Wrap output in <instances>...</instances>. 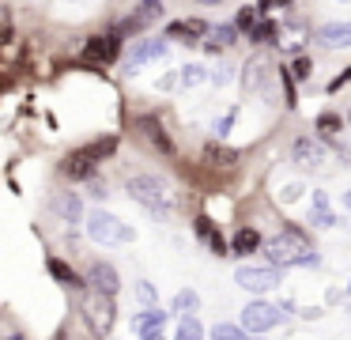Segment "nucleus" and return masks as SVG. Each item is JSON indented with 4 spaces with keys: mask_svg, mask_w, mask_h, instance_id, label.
I'll return each mask as SVG.
<instances>
[{
    "mask_svg": "<svg viewBox=\"0 0 351 340\" xmlns=\"http://www.w3.org/2000/svg\"><path fill=\"white\" fill-rule=\"evenodd\" d=\"M265 257L268 264H276V269H310V264H321V253L310 246V238H306L298 227H283L276 238L265 242Z\"/></svg>",
    "mask_w": 351,
    "mask_h": 340,
    "instance_id": "1",
    "label": "nucleus"
},
{
    "mask_svg": "<svg viewBox=\"0 0 351 340\" xmlns=\"http://www.w3.org/2000/svg\"><path fill=\"white\" fill-rule=\"evenodd\" d=\"M125 189H129L132 201H136L140 208H147L155 219L174 216V196H170V185L159 174H132V178L125 181Z\"/></svg>",
    "mask_w": 351,
    "mask_h": 340,
    "instance_id": "2",
    "label": "nucleus"
},
{
    "mask_svg": "<svg viewBox=\"0 0 351 340\" xmlns=\"http://www.w3.org/2000/svg\"><path fill=\"white\" fill-rule=\"evenodd\" d=\"M117 151V136H99V140H91V144H84V148H76V151H69V159L61 163V174L64 178H72V181H91L95 178V170H99V163L102 159H110Z\"/></svg>",
    "mask_w": 351,
    "mask_h": 340,
    "instance_id": "3",
    "label": "nucleus"
},
{
    "mask_svg": "<svg viewBox=\"0 0 351 340\" xmlns=\"http://www.w3.org/2000/svg\"><path fill=\"white\" fill-rule=\"evenodd\" d=\"M87 238L95 242V246H129L132 238H136V231H132L125 219H117L114 212L106 208H95L87 212Z\"/></svg>",
    "mask_w": 351,
    "mask_h": 340,
    "instance_id": "4",
    "label": "nucleus"
},
{
    "mask_svg": "<svg viewBox=\"0 0 351 340\" xmlns=\"http://www.w3.org/2000/svg\"><path fill=\"white\" fill-rule=\"evenodd\" d=\"M280 280H283V272L276 269V264H238V269H234V284L242 287V291H250L253 299L276 291Z\"/></svg>",
    "mask_w": 351,
    "mask_h": 340,
    "instance_id": "5",
    "label": "nucleus"
},
{
    "mask_svg": "<svg viewBox=\"0 0 351 340\" xmlns=\"http://www.w3.org/2000/svg\"><path fill=\"white\" fill-rule=\"evenodd\" d=\"M84 321L91 325L95 337H110V329H114L117 321V306H114V295H102V291H87L84 295Z\"/></svg>",
    "mask_w": 351,
    "mask_h": 340,
    "instance_id": "6",
    "label": "nucleus"
},
{
    "mask_svg": "<svg viewBox=\"0 0 351 340\" xmlns=\"http://www.w3.org/2000/svg\"><path fill=\"white\" fill-rule=\"evenodd\" d=\"M283 321V310L280 302H265V299H250L242 306V329L250 332V337H261V332H272L276 325Z\"/></svg>",
    "mask_w": 351,
    "mask_h": 340,
    "instance_id": "7",
    "label": "nucleus"
},
{
    "mask_svg": "<svg viewBox=\"0 0 351 340\" xmlns=\"http://www.w3.org/2000/svg\"><path fill=\"white\" fill-rule=\"evenodd\" d=\"M117 53H121V34H91L80 49V60L84 65H110V60H117Z\"/></svg>",
    "mask_w": 351,
    "mask_h": 340,
    "instance_id": "8",
    "label": "nucleus"
},
{
    "mask_svg": "<svg viewBox=\"0 0 351 340\" xmlns=\"http://www.w3.org/2000/svg\"><path fill=\"white\" fill-rule=\"evenodd\" d=\"M49 212H53V216L61 219V223H69V227L87 223L84 196H80V193H72V189H57V193L49 196Z\"/></svg>",
    "mask_w": 351,
    "mask_h": 340,
    "instance_id": "9",
    "label": "nucleus"
},
{
    "mask_svg": "<svg viewBox=\"0 0 351 340\" xmlns=\"http://www.w3.org/2000/svg\"><path fill=\"white\" fill-rule=\"evenodd\" d=\"M170 53V42L167 38H144V42H136L129 49V57H125V68L129 72H136L140 65H147V60H162Z\"/></svg>",
    "mask_w": 351,
    "mask_h": 340,
    "instance_id": "10",
    "label": "nucleus"
},
{
    "mask_svg": "<svg viewBox=\"0 0 351 340\" xmlns=\"http://www.w3.org/2000/svg\"><path fill=\"white\" fill-rule=\"evenodd\" d=\"M310 38H313V45H321V49H348L351 45V19L348 23H321Z\"/></svg>",
    "mask_w": 351,
    "mask_h": 340,
    "instance_id": "11",
    "label": "nucleus"
},
{
    "mask_svg": "<svg viewBox=\"0 0 351 340\" xmlns=\"http://www.w3.org/2000/svg\"><path fill=\"white\" fill-rule=\"evenodd\" d=\"M193 234H197V238L208 246V253H215V257H227V253H230V242L223 238V231H219V227H215L208 216H197V219H193Z\"/></svg>",
    "mask_w": 351,
    "mask_h": 340,
    "instance_id": "12",
    "label": "nucleus"
},
{
    "mask_svg": "<svg viewBox=\"0 0 351 340\" xmlns=\"http://www.w3.org/2000/svg\"><path fill=\"white\" fill-rule=\"evenodd\" d=\"M291 159L306 170H317V166H325V144L313 140V136H298L295 148H291Z\"/></svg>",
    "mask_w": 351,
    "mask_h": 340,
    "instance_id": "13",
    "label": "nucleus"
},
{
    "mask_svg": "<svg viewBox=\"0 0 351 340\" xmlns=\"http://www.w3.org/2000/svg\"><path fill=\"white\" fill-rule=\"evenodd\" d=\"M310 227L313 231H332L336 227V212H332V201H328V193L325 189H313V196H310Z\"/></svg>",
    "mask_w": 351,
    "mask_h": 340,
    "instance_id": "14",
    "label": "nucleus"
},
{
    "mask_svg": "<svg viewBox=\"0 0 351 340\" xmlns=\"http://www.w3.org/2000/svg\"><path fill=\"white\" fill-rule=\"evenodd\" d=\"M87 284H91V291H102V295L121 291V276H117V269L110 261H95L91 269H87Z\"/></svg>",
    "mask_w": 351,
    "mask_h": 340,
    "instance_id": "15",
    "label": "nucleus"
},
{
    "mask_svg": "<svg viewBox=\"0 0 351 340\" xmlns=\"http://www.w3.org/2000/svg\"><path fill=\"white\" fill-rule=\"evenodd\" d=\"M208 30H212V27H208L204 19H174V23H167L162 38H178V42H200Z\"/></svg>",
    "mask_w": 351,
    "mask_h": 340,
    "instance_id": "16",
    "label": "nucleus"
},
{
    "mask_svg": "<svg viewBox=\"0 0 351 340\" xmlns=\"http://www.w3.org/2000/svg\"><path fill=\"white\" fill-rule=\"evenodd\" d=\"M140 133H144V140L152 144L155 151H162V155H174V140H170V133L159 125V117H140Z\"/></svg>",
    "mask_w": 351,
    "mask_h": 340,
    "instance_id": "17",
    "label": "nucleus"
},
{
    "mask_svg": "<svg viewBox=\"0 0 351 340\" xmlns=\"http://www.w3.org/2000/svg\"><path fill=\"white\" fill-rule=\"evenodd\" d=\"M257 249H265V238H261L257 227H238L234 238H230V253L234 257H253Z\"/></svg>",
    "mask_w": 351,
    "mask_h": 340,
    "instance_id": "18",
    "label": "nucleus"
},
{
    "mask_svg": "<svg viewBox=\"0 0 351 340\" xmlns=\"http://www.w3.org/2000/svg\"><path fill=\"white\" fill-rule=\"evenodd\" d=\"M46 272H49V276H53L61 287H76V291H80V287L87 284V280L80 276V272L72 269L69 261H61V257H46Z\"/></svg>",
    "mask_w": 351,
    "mask_h": 340,
    "instance_id": "19",
    "label": "nucleus"
},
{
    "mask_svg": "<svg viewBox=\"0 0 351 340\" xmlns=\"http://www.w3.org/2000/svg\"><path fill=\"white\" fill-rule=\"evenodd\" d=\"M170 314H174V310H140L136 317H132V332H136V337H144V332H152V329H162V325L170 321Z\"/></svg>",
    "mask_w": 351,
    "mask_h": 340,
    "instance_id": "20",
    "label": "nucleus"
},
{
    "mask_svg": "<svg viewBox=\"0 0 351 340\" xmlns=\"http://www.w3.org/2000/svg\"><path fill=\"white\" fill-rule=\"evenodd\" d=\"M170 310H174L178 317H197V310H200V295L193 291V287H182V291L170 299Z\"/></svg>",
    "mask_w": 351,
    "mask_h": 340,
    "instance_id": "21",
    "label": "nucleus"
},
{
    "mask_svg": "<svg viewBox=\"0 0 351 340\" xmlns=\"http://www.w3.org/2000/svg\"><path fill=\"white\" fill-rule=\"evenodd\" d=\"M238 42V23H215L212 30H208V45L212 49H227V45Z\"/></svg>",
    "mask_w": 351,
    "mask_h": 340,
    "instance_id": "22",
    "label": "nucleus"
},
{
    "mask_svg": "<svg viewBox=\"0 0 351 340\" xmlns=\"http://www.w3.org/2000/svg\"><path fill=\"white\" fill-rule=\"evenodd\" d=\"M204 159L212 166H234L238 163V151L234 148H223V144H208L204 148Z\"/></svg>",
    "mask_w": 351,
    "mask_h": 340,
    "instance_id": "23",
    "label": "nucleus"
},
{
    "mask_svg": "<svg viewBox=\"0 0 351 340\" xmlns=\"http://www.w3.org/2000/svg\"><path fill=\"white\" fill-rule=\"evenodd\" d=\"M178 80H182V87H200L204 80H212V68H204V65H182Z\"/></svg>",
    "mask_w": 351,
    "mask_h": 340,
    "instance_id": "24",
    "label": "nucleus"
},
{
    "mask_svg": "<svg viewBox=\"0 0 351 340\" xmlns=\"http://www.w3.org/2000/svg\"><path fill=\"white\" fill-rule=\"evenodd\" d=\"M204 325H200V317H178V332L174 340H204Z\"/></svg>",
    "mask_w": 351,
    "mask_h": 340,
    "instance_id": "25",
    "label": "nucleus"
},
{
    "mask_svg": "<svg viewBox=\"0 0 351 340\" xmlns=\"http://www.w3.org/2000/svg\"><path fill=\"white\" fill-rule=\"evenodd\" d=\"M242 68H245V72H242V87H245V91H253V87H261V83H265V68H268L265 60H253V57H250Z\"/></svg>",
    "mask_w": 351,
    "mask_h": 340,
    "instance_id": "26",
    "label": "nucleus"
},
{
    "mask_svg": "<svg viewBox=\"0 0 351 340\" xmlns=\"http://www.w3.org/2000/svg\"><path fill=\"white\" fill-rule=\"evenodd\" d=\"M212 340H253L250 332L242 329V325H234V321H219V325H212V332H208Z\"/></svg>",
    "mask_w": 351,
    "mask_h": 340,
    "instance_id": "27",
    "label": "nucleus"
},
{
    "mask_svg": "<svg viewBox=\"0 0 351 340\" xmlns=\"http://www.w3.org/2000/svg\"><path fill=\"white\" fill-rule=\"evenodd\" d=\"M159 15H162V0H140V15L129 23V27H144V23L159 19Z\"/></svg>",
    "mask_w": 351,
    "mask_h": 340,
    "instance_id": "28",
    "label": "nucleus"
},
{
    "mask_svg": "<svg viewBox=\"0 0 351 340\" xmlns=\"http://www.w3.org/2000/svg\"><path fill=\"white\" fill-rule=\"evenodd\" d=\"M340 128H343V117H340V113L325 110V113L317 117V133H321V136H336Z\"/></svg>",
    "mask_w": 351,
    "mask_h": 340,
    "instance_id": "29",
    "label": "nucleus"
},
{
    "mask_svg": "<svg viewBox=\"0 0 351 340\" xmlns=\"http://www.w3.org/2000/svg\"><path fill=\"white\" fill-rule=\"evenodd\" d=\"M261 15H265V12H261V8H253V4H245L242 8V12H238V30H245V34H250V30L253 27H257V23H261Z\"/></svg>",
    "mask_w": 351,
    "mask_h": 340,
    "instance_id": "30",
    "label": "nucleus"
},
{
    "mask_svg": "<svg viewBox=\"0 0 351 340\" xmlns=\"http://www.w3.org/2000/svg\"><path fill=\"white\" fill-rule=\"evenodd\" d=\"M272 38H276V23L268 15H261V23L250 30V42H272Z\"/></svg>",
    "mask_w": 351,
    "mask_h": 340,
    "instance_id": "31",
    "label": "nucleus"
},
{
    "mask_svg": "<svg viewBox=\"0 0 351 340\" xmlns=\"http://www.w3.org/2000/svg\"><path fill=\"white\" fill-rule=\"evenodd\" d=\"M234 121H238V106H230V110H227V113H223V117H219V121H215V125H212V128H215V136H219V140H223V136H227L230 128H234Z\"/></svg>",
    "mask_w": 351,
    "mask_h": 340,
    "instance_id": "32",
    "label": "nucleus"
},
{
    "mask_svg": "<svg viewBox=\"0 0 351 340\" xmlns=\"http://www.w3.org/2000/svg\"><path fill=\"white\" fill-rule=\"evenodd\" d=\"M136 295H140V302H144V310H155V287L147 284V280L136 284Z\"/></svg>",
    "mask_w": 351,
    "mask_h": 340,
    "instance_id": "33",
    "label": "nucleus"
},
{
    "mask_svg": "<svg viewBox=\"0 0 351 340\" xmlns=\"http://www.w3.org/2000/svg\"><path fill=\"white\" fill-rule=\"evenodd\" d=\"M230 80H234V68H230V65H215L212 68V83H215V87H223V83H230Z\"/></svg>",
    "mask_w": 351,
    "mask_h": 340,
    "instance_id": "34",
    "label": "nucleus"
},
{
    "mask_svg": "<svg viewBox=\"0 0 351 340\" xmlns=\"http://www.w3.org/2000/svg\"><path fill=\"white\" fill-rule=\"evenodd\" d=\"M291 72H295V80H310V72H313V65L306 57H298L295 65H291Z\"/></svg>",
    "mask_w": 351,
    "mask_h": 340,
    "instance_id": "35",
    "label": "nucleus"
},
{
    "mask_svg": "<svg viewBox=\"0 0 351 340\" xmlns=\"http://www.w3.org/2000/svg\"><path fill=\"white\" fill-rule=\"evenodd\" d=\"M298 196H302V185H283L280 189V201H287V204L298 201Z\"/></svg>",
    "mask_w": 351,
    "mask_h": 340,
    "instance_id": "36",
    "label": "nucleus"
},
{
    "mask_svg": "<svg viewBox=\"0 0 351 340\" xmlns=\"http://www.w3.org/2000/svg\"><path fill=\"white\" fill-rule=\"evenodd\" d=\"M343 83H351V68H343L340 76H332V80H328V91H340Z\"/></svg>",
    "mask_w": 351,
    "mask_h": 340,
    "instance_id": "37",
    "label": "nucleus"
},
{
    "mask_svg": "<svg viewBox=\"0 0 351 340\" xmlns=\"http://www.w3.org/2000/svg\"><path fill=\"white\" fill-rule=\"evenodd\" d=\"M91 196H95V201H106V196H110V189L102 185L99 178H91Z\"/></svg>",
    "mask_w": 351,
    "mask_h": 340,
    "instance_id": "38",
    "label": "nucleus"
},
{
    "mask_svg": "<svg viewBox=\"0 0 351 340\" xmlns=\"http://www.w3.org/2000/svg\"><path fill=\"white\" fill-rule=\"evenodd\" d=\"M140 340H167V325H162V329H152V332H144Z\"/></svg>",
    "mask_w": 351,
    "mask_h": 340,
    "instance_id": "39",
    "label": "nucleus"
},
{
    "mask_svg": "<svg viewBox=\"0 0 351 340\" xmlns=\"http://www.w3.org/2000/svg\"><path fill=\"white\" fill-rule=\"evenodd\" d=\"M280 310H283V317H287V314H298L295 299H283V302H280Z\"/></svg>",
    "mask_w": 351,
    "mask_h": 340,
    "instance_id": "40",
    "label": "nucleus"
},
{
    "mask_svg": "<svg viewBox=\"0 0 351 340\" xmlns=\"http://www.w3.org/2000/svg\"><path fill=\"white\" fill-rule=\"evenodd\" d=\"M343 208L351 212V189H348V193H343Z\"/></svg>",
    "mask_w": 351,
    "mask_h": 340,
    "instance_id": "41",
    "label": "nucleus"
},
{
    "mask_svg": "<svg viewBox=\"0 0 351 340\" xmlns=\"http://www.w3.org/2000/svg\"><path fill=\"white\" fill-rule=\"evenodd\" d=\"M4 340H23V337H19V332H12V337H4Z\"/></svg>",
    "mask_w": 351,
    "mask_h": 340,
    "instance_id": "42",
    "label": "nucleus"
},
{
    "mask_svg": "<svg viewBox=\"0 0 351 340\" xmlns=\"http://www.w3.org/2000/svg\"><path fill=\"white\" fill-rule=\"evenodd\" d=\"M197 4H219V0H197Z\"/></svg>",
    "mask_w": 351,
    "mask_h": 340,
    "instance_id": "43",
    "label": "nucleus"
},
{
    "mask_svg": "<svg viewBox=\"0 0 351 340\" xmlns=\"http://www.w3.org/2000/svg\"><path fill=\"white\" fill-rule=\"evenodd\" d=\"M343 291H348V295H351V280H348V287H343Z\"/></svg>",
    "mask_w": 351,
    "mask_h": 340,
    "instance_id": "44",
    "label": "nucleus"
},
{
    "mask_svg": "<svg viewBox=\"0 0 351 340\" xmlns=\"http://www.w3.org/2000/svg\"><path fill=\"white\" fill-rule=\"evenodd\" d=\"M253 340H261V337H253Z\"/></svg>",
    "mask_w": 351,
    "mask_h": 340,
    "instance_id": "45",
    "label": "nucleus"
},
{
    "mask_svg": "<svg viewBox=\"0 0 351 340\" xmlns=\"http://www.w3.org/2000/svg\"><path fill=\"white\" fill-rule=\"evenodd\" d=\"M343 4H348V0H343Z\"/></svg>",
    "mask_w": 351,
    "mask_h": 340,
    "instance_id": "46",
    "label": "nucleus"
},
{
    "mask_svg": "<svg viewBox=\"0 0 351 340\" xmlns=\"http://www.w3.org/2000/svg\"><path fill=\"white\" fill-rule=\"evenodd\" d=\"M348 117H351V113H348Z\"/></svg>",
    "mask_w": 351,
    "mask_h": 340,
    "instance_id": "47",
    "label": "nucleus"
}]
</instances>
